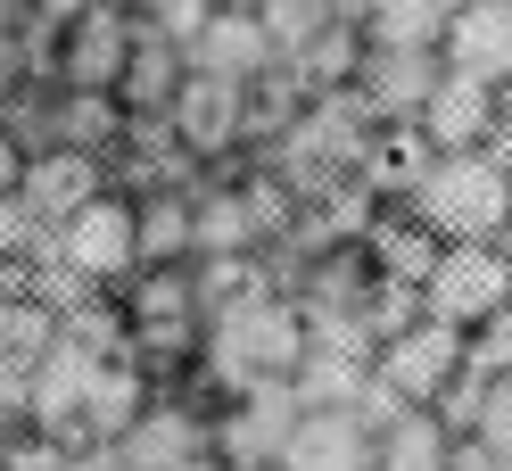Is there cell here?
<instances>
[{
	"instance_id": "1",
	"label": "cell",
	"mask_w": 512,
	"mask_h": 471,
	"mask_svg": "<svg viewBox=\"0 0 512 471\" xmlns=\"http://www.w3.org/2000/svg\"><path fill=\"white\" fill-rule=\"evenodd\" d=\"M298 356H306V323H298L290 290H256V298L215 306L199 323V372L223 397H240L256 381H290Z\"/></svg>"
},
{
	"instance_id": "2",
	"label": "cell",
	"mask_w": 512,
	"mask_h": 471,
	"mask_svg": "<svg viewBox=\"0 0 512 471\" xmlns=\"http://www.w3.org/2000/svg\"><path fill=\"white\" fill-rule=\"evenodd\" d=\"M397 207H413L438 240H496L504 207H512V174L488 149H438Z\"/></svg>"
},
{
	"instance_id": "3",
	"label": "cell",
	"mask_w": 512,
	"mask_h": 471,
	"mask_svg": "<svg viewBox=\"0 0 512 471\" xmlns=\"http://www.w3.org/2000/svg\"><path fill=\"white\" fill-rule=\"evenodd\" d=\"M504 298H512V257L496 240H438V257L422 273V314L471 331L479 314H496Z\"/></svg>"
},
{
	"instance_id": "4",
	"label": "cell",
	"mask_w": 512,
	"mask_h": 471,
	"mask_svg": "<svg viewBox=\"0 0 512 471\" xmlns=\"http://www.w3.org/2000/svg\"><path fill=\"white\" fill-rule=\"evenodd\" d=\"M50 248H58V265H67L75 281H91V290H108V281H124V273H141V240H133V199L108 191L100 199H83L67 224L50 232Z\"/></svg>"
},
{
	"instance_id": "5",
	"label": "cell",
	"mask_w": 512,
	"mask_h": 471,
	"mask_svg": "<svg viewBox=\"0 0 512 471\" xmlns=\"http://www.w3.org/2000/svg\"><path fill=\"white\" fill-rule=\"evenodd\" d=\"M166 124H174V141L199 157V166H223V157L248 141V83L190 67L182 91H174V108H166Z\"/></svg>"
},
{
	"instance_id": "6",
	"label": "cell",
	"mask_w": 512,
	"mask_h": 471,
	"mask_svg": "<svg viewBox=\"0 0 512 471\" xmlns=\"http://www.w3.org/2000/svg\"><path fill=\"white\" fill-rule=\"evenodd\" d=\"M108 356H116V348H91V339L58 331L50 348L34 356V381H25V422L75 447V430H83V397H91V372H100Z\"/></svg>"
},
{
	"instance_id": "7",
	"label": "cell",
	"mask_w": 512,
	"mask_h": 471,
	"mask_svg": "<svg viewBox=\"0 0 512 471\" xmlns=\"http://www.w3.org/2000/svg\"><path fill=\"white\" fill-rule=\"evenodd\" d=\"M430 83H438V42H364L356 58V100L372 124H413L430 100Z\"/></svg>"
},
{
	"instance_id": "8",
	"label": "cell",
	"mask_w": 512,
	"mask_h": 471,
	"mask_svg": "<svg viewBox=\"0 0 512 471\" xmlns=\"http://www.w3.org/2000/svg\"><path fill=\"white\" fill-rule=\"evenodd\" d=\"M455 364H463V331L438 323V314H413L405 331H389L372 348V381H389L405 405H430L446 381H455Z\"/></svg>"
},
{
	"instance_id": "9",
	"label": "cell",
	"mask_w": 512,
	"mask_h": 471,
	"mask_svg": "<svg viewBox=\"0 0 512 471\" xmlns=\"http://www.w3.org/2000/svg\"><path fill=\"white\" fill-rule=\"evenodd\" d=\"M290 422H298V389L290 381H256V389H240L232 405H223V422H207V447L232 471H273Z\"/></svg>"
},
{
	"instance_id": "10",
	"label": "cell",
	"mask_w": 512,
	"mask_h": 471,
	"mask_svg": "<svg viewBox=\"0 0 512 471\" xmlns=\"http://www.w3.org/2000/svg\"><path fill=\"white\" fill-rule=\"evenodd\" d=\"M438 67L504 91L512 83V0H463L438 25Z\"/></svg>"
},
{
	"instance_id": "11",
	"label": "cell",
	"mask_w": 512,
	"mask_h": 471,
	"mask_svg": "<svg viewBox=\"0 0 512 471\" xmlns=\"http://www.w3.org/2000/svg\"><path fill=\"white\" fill-rule=\"evenodd\" d=\"M273 471H372V430L356 405H298Z\"/></svg>"
},
{
	"instance_id": "12",
	"label": "cell",
	"mask_w": 512,
	"mask_h": 471,
	"mask_svg": "<svg viewBox=\"0 0 512 471\" xmlns=\"http://www.w3.org/2000/svg\"><path fill=\"white\" fill-rule=\"evenodd\" d=\"M124 58H133V9L91 0L67 34H58V83H67V91H116Z\"/></svg>"
},
{
	"instance_id": "13",
	"label": "cell",
	"mask_w": 512,
	"mask_h": 471,
	"mask_svg": "<svg viewBox=\"0 0 512 471\" xmlns=\"http://www.w3.org/2000/svg\"><path fill=\"white\" fill-rule=\"evenodd\" d=\"M108 191V157L100 149H67V141H42L34 157H25V207H34L42 215V224L58 232V224H67V215L83 207V199H100Z\"/></svg>"
},
{
	"instance_id": "14",
	"label": "cell",
	"mask_w": 512,
	"mask_h": 471,
	"mask_svg": "<svg viewBox=\"0 0 512 471\" xmlns=\"http://www.w3.org/2000/svg\"><path fill=\"white\" fill-rule=\"evenodd\" d=\"M248 248H265V240H256V215L240 199V174L215 166L190 191V257H248Z\"/></svg>"
},
{
	"instance_id": "15",
	"label": "cell",
	"mask_w": 512,
	"mask_h": 471,
	"mask_svg": "<svg viewBox=\"0 0 512 471\" xmlns=\"http://www.w3.org/2000/svg\"><path fill=\"white\" fill-rule=\"evenodd\" d=\"M190 67H207V75H232V83H256L265 67H281L273 42H265V25H256V9H215L199 34H190Z\"/></svg>"
},
{
	"instance_id": "16",
	"label": "cell",
	"mask_w": 512,
	"mask_h": 471,
	"mask_svg": "<svg viewBox=\"0 0 512 471\" xmlns=\"http://www.w3.org/2000/svg\"><path fill=\"white\" fill-rule=\"evenodd\" d=\"M182 75H190L182 42L149 34V25L133 17V58H124V75H116V108H124V116H166L174 91H182Z\"/></svg>"
},
{
	"instance_id": "17",
	"label": "cell",
	"mask_w": 512,
	"mask_h": 471,
	"mask_svg": "<svg viewBox=\"0 0 512 471\" xmlns=\"http://www.w3.org/2000/svg\"><path fill=\"white\" fill-rule=\"evenodd\" d=\"M488 116H496V91H488V83L438 67V83H430V100H422L413 124H422L430 149H479V141H488Z\"/></svg>"
},
{
	"instance_id": "18",
	"label": "cell",
	"mask_w": 512,
	"mask_h": 471,
	"mask_svg": "<svg viewBox=\"0 0 512 471\" xmlns=\"http://www.w3.org/2000/svg\"><path fill=\"white\" fill-rule=\"evenodd\" d=\"M149 397H157V389H149V372L116 348L100 372H91V397H83V430H75V447H83V438H124V430L141 422V405H149Z\"/></svg>"
},
{
	"instance_id": "19",
	"label": "cell",
	"mask_w": 512,
	"mask_h": 471,
	"mask_svg": "<svg viewBox=\"0 0 512 471\" xmlns=\"http://www.w3.org/2000/svg\"><path fill=\"white\" fill-rule=\"evenodd\" d=\"M446 455H455V430L430 405H397L372 430V471H446Z\"/></svg>"
},
{
	"instance_id": "20",
	"label": "cell",
	"mask_w": 512,
	"mask_h": 471,
	"mask_svg": "<svg viewBox=\"0 0 512 471\" xmlns=\"http://www.w3.org/2000/svg\"><path fill=\"white\" fill-rule=\"evenodd\" d=\"M124 455H133V471H166V463H182V455H199L207 447V422L190 414V405H166V397H149L141 405V422L116 438Z\"/></svg>"
},
{
	"instance_id": "21",
	"label": "cell",
	"mask_w": 512,
	"mask_h": 471,
	"mask_svg": "<svg viewBox=\"0 0 512 471\" xmlns=\"http://www.w3.org/2000/svg\"><path fill=\"white\" fill-rule=\"evenodd\" d=\"M430 257H438V232H430L413 207H389V215H372V224H364V265H372V273L413 281V290H422Z\"/></svg>"
},
{
	"instance_id": "22",
	"label": "cell",
	"mask_w": 512,
	"mask_h": 471,
	"mask_svg": "<svg viewBox=\"0 0 512 471\" xmlns=\"http://www.w3.org/2000/svg\"><path fill=\"white\" fill-rule=\"evenodd\" d=\"M430 141H422V124H372V141H364V166H356V182L372 199H405L413 182H422V166H430Z\"/></svg>"
},
{
	"instance_id": "23",
	"label": "cell",
	"mask_w": 512,
	"mask_h": 471,
	"mask_svg": "<svg viewBox=\"0 0 512 471\" xmlns=\"http://www.w3.org/2000/svg\"><path fill=\"white\" fill-rule=\"evenodd\" d=\"M133 240H141V265H190V191H141L133 199Z\"/></svg>"
},
{
	"instance_id": "24",
	"label": "cell",
	"mask_w": 512,
	"mask_h": 471,
	"mask_svg": "<svg viewBox=\"0 0 512 471\" xmlns=\"http://www.w3.org/2000/svg\"><path fill=\"white\" fill-rule=\"evenodd\" d=\"M339 17L364 42H438L446 0H339Z\"/></svg>"
},
{
	"instance_id": "25",
	"label": "cell",
	"mask_w": 512,
	"mask_h": 471,
	"mask_svg": "<svg viewBox=\"0 0 512 471\" xmlns=\"http://www.w3.org/2000/svg\"><path fill=\"white\" fill-rule=\"evenodd\" d=\"M256 25H265V42H273V58L290 67L298 50H314L339 25V0H256Z\"/></svg>"
},
{
	"instance_id": "26",
	"label": "cell",
	"mask_w": 512,
	"mask_h": 471,
	"mask_svg": "<svg viewBox=\"0 0 512 471\" xmlns=\"http://www.w3.org/2000/svg\"><path fill=\"white\" fill-rule=\"evenodd\" d=\"M413 314H422V290H413V281H389V273L364 281V331H372V348H380L389 331H405Z\"/></svg>"
},
{
	"instance_id": "27",
	"label": "cell",
	"mask_w": 512,
	"mask_h": 471,
	"mask_svg": "<svg viewBox=\"0 0 512 471\" xmlns=\"http://www.w3.org/2000/svg\"><path fill=\"white\" fill-rule=\"evenodd\" d=\"M463 438H479L496 463H512V372H496V381H488V397H479V414H471Z\"/></svg>"
},
{
	"instance_id": "28",
	"label": "cell",
	"mask_w": 512,
	"mask_h": 471,
	"mask_svg": "<svg viewBox=\"0 0 512 471\" xmlns=\"http://www.w3.org/2000/svg\"><path fill=\"white\" fill-rule=\"evenodd\" d=\"M0 471H67V438H50L34 422H17L0 438Z\"/></svg>"
},
{
	"instance_id": "29",
	"label": "cell",
	"mask_w": 512,
	"mask_h": 471,
	"mask_svg": "<svg viewBox=\"0 0 512 471\" xmlns=\"http://www.w3.org/2000/svg\"><path fill=\"white\" fill-rule=\"evenodd\" d=\"M463 356H471L479 372H512V298H504L496 314H479V323L463 331Z\"/></svg>"
},
{
	"instance_id": "30",
	"label": "cell",
	"mask_w": 512,
	"mask_h": 471,
	"mask_svg": "<svg viewBox=\"0 0 512 471\" xmlns=\"http://www.w3.org/2000/svg\"><path fill=\"white\" fill-rule=\"evenodd\" d=\"M133 17L149 25V34H166V42H182L190 50V34L215 17V0H133Z\"/></svg>"
},
{
	"instance_id": "31",
	"label": "cell",
	"mask_w": 512,
	"mask_h": 471,
	"mask_svg": "<svg viewBox=\"0 0 512 471\" xmlns=\"http://www.w3.org/2000/svg\"><path fill=\"white\" fill-rule=\"evenodd\" d=\"M67 471H133V455L116 438H83V447H67Z\"/></svg>"
},
{
	"instance_id": "32",
	"label": "cell",
	"mask_w": 512,
	"mask_h": 471,
	"mask_svg": "<svg viewBox=\"0 0 512 471\" xmlns=\"http://www.w3.org/2000/svg\"><path fill=\"white\" fill-rule=\"evenodd\" d=\"M479 149H488V157H496V166L512 174V83L496 91V116H488V141H479Z\"/></svg>"
},
{
	"instance_id": "33",
	"label": "cell",
	"mask_w": 512,
	"mask_h": 471,
	"mask_svg": "<svg viewBox=\"0 0 512 471\" xmlns=\"http://www.w3.org/2000/svg\"><path fill=\"white\" fill-rule=\"evenodd\" d=\"M25 157H34V149H25L9 124H0V199H17V191H25Z\"/></svg>"
},
{
	"instance_id": "34",
	"label": "cell",
	"mask_w": 512,
	"mask_h": 471,
	"mask_svg": "<svg viewBox=\"0 0 512 471\" xmlns=\"http://www.w3.org/2000/svg\"><path fill=\"white\" fill-rule=\"evenodd\" d=\"M83 9H91V0H34V17L50 25V34H67V25H75Z\"/></svg>"
},
{
	"instance_id": "35",
	"label": "cell",
	"mask_w": 512,
	"mask_h": 471,
	"mask_svg": "<svg viewBox=\"0 0 512 471\" xmlns=\"http://www.w3.org/2000/svg\"><path fill=\"white\" fill-rule=\"evenodd\" d=\"M166 471H232V463H223L215 447H199V455H182V463H166Z\"/></svg>"
},
{
	"instance_id": "36",
	"label": "cell",
	"mask_w": 512,
	"mask_h": 471,
	"mask_svg": "<svg viewBox=\"0 0 512 471\" xmlns=\"http://www.w3.org/2000/svg\"><path fill=\"white\" fill-rule=\"evenodd\" d=\"M496 248H504V257H512V207H504V224H496Z\"/></svg>"
},
{
	"instance_id": "37",
	"label": "cell",
	"mask_w": 512,
	"mask_h": 471,
	"mask_svg": "<svg viewBox=\"0 0 512 471\" xmlns=\"http://www.w3.org/2000/svg\"><path fill=\"white\" fill-rule=\"evenodd\" d=\"M215 9H256V0H215Z\"/></svg>"
},
{
	"instance_id": "38",
	"label": "cell",
	"mask_w": 512,
	"mask_h": 471,
	"mask_svg": "<svg viewBox=\"0 0 512 471\" xmlns=\"http://www.w3.org/2000/svg\"><path fill=\"white\" fill-rule=\"evenodd\" d=\"M108 9H133V0H108Z\"/></svg>"
},
{
	"instance_id": "39",
	"label": "cell",
	"mask_w": 512,
	"mask_h": 471,
	"mask_svg": "<svg viewBox=\"0 0 512 471\" xmlns=\"http://www.w3.org/2000/svg\"><path fill=\"white\" fill-rule=\"evenodd\" d=\"M488 471H512V463H488Z\"/></svg>"
}]
</instances>
